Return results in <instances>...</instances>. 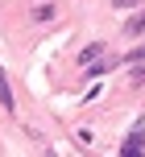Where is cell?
<instances>
[{"instance_id":"cell-1","label":"cell","mask_w":145,"mask_h":157,"mask_svg":"<svg viewBox=\"0 0 145 157\" xmlns=\"http://www.w3.org/2000/svg\"><path fill=\"white\" fill-rule=\"evenodd\" d=\"M137 153H145V128H133L120 145V157H137Z\"/></svg>"},{"instance_id":"cell-2","label":"cell","mask_w":145,"mask_h":157,"mask_svg":"<svg viewBox=\"0 0 145 157\" xmlns=\"http://www.w3.org/2000/svg\"><path fill=\"white\" fill-rule=\"evenodd\" d=\"M96 58H104V41H87V46L79 50V58H75V62L87 66V62H96Z\"/></svg>"},{"instance_id":"cell-3","label":"cell","mask_w":145,"mask_h":157,"mask_svg":"<svg viewBox=\"0 0 145 157\" xmlns=\"http://www.w3.org/2000/svg\"><path fill=\"white\" fill-rule=\"evenodd\" d=\"M0 108H8V112L17 108V99H13V87H8V75H4V71H0Z\"/></svg>"},{"instance_id":"cell-4","label":"cell","mask_w":145,"mask_h":157,"mask_svg":"<svg viewBox=\"0 0 145 157\" xmlns=\"http://www.w3.org/2000/svg\"><path fill=\"white\" fill-rule=\"evenodd\" d=\"M124 33H129V37H137V33H145V8H141V13H133L129 21H124Z\"/></svg>"},{"instance_id":"cell-5","label":"cell","mask_w":145,"mask_h":157,"mask_svg":"<svg viewBox=\"0 0 145 157\" xmlns=\"http://www.w3.org/2000/svg\"><path fill=\"white\" fill-rule=\"evenodd\" d=\"M33 21H37V25L54 21V4H41V0H37V8H33Z\"/></svg>"},{"instance_id":"cell-6","label":"cell","mask_w":145,"mask_h":157,"mask_svg":"<svg viewBox=\"0 0 145 157\" xmlns=\"http://www.w3.org/2000/svg\"><path fill=\"white\" fill-rule=\"evenodd\" d=\"M133 87H145V62H133Z\"/></svg>"},{"instance_id":"cell-7","label":"cell","mask_w":145,"mask_h":157,"mask_svg":"<svg viewBox=\"0 0 145 157\" xmlns=\"http://www.w3.org/2000/svg\"><path fill=\"white\" fill-rule=\"evenodd\" d=\"M129 62H145V46H137V50H129Z\"/></svg>"},{"instance_id":"cell-8","label":"cell","mask_w":145,"mask_h":157,"mask_svg":"<svg viewBox=\"0 0 145 157\" xmlns=\"http://www.w3.org/2000/svg\"><path fill=\"white\" fill-rule=\"evenodd\" d=\"M141 0H112V8H137Z\"/></svg>"}]
</instances>
